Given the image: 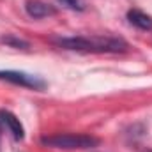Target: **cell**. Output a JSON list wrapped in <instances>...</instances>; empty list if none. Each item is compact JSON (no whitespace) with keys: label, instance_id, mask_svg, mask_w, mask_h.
I'll use <instances>...</instances> for the list:
<instances>
[{"label":"cell","instance_id":"6da1fadb","mask_svg":"<svg viewBox=\"0 0 152 152\" xmlns=\"http://www.w3.org/2000/svg\"><path fill=\"white\" fill-rule=\"evenodd\" d=\"M55 42L66 50L75 51H90V53H122L129 46L120 37H104V36H94V37H60L55 39Z\"/></svg>","mask_w":152,"mask_h":152},{"label":"cell","instance_id":"7a4b0ae2","mask_svg":"<svg viewBox=\"0 0 152 152\" xmlns=\"http://www.w3.org/2000/svg\"><path fill=\"white\" fill-rule=\"evenodd\" d=\"M41 143L46 147L55 149H94L99 145V140L90 134H80V133H60L53 136H42Z\"/></svg>","mask_w":152,"mask_h":152},{"label":"cell","instance_id":"3957f363","mask_svg":"<svg viewBox=\"0 0 152 152\" xmlns=\"http://www.w3.org/2000/svg\"><path fill=\"white\" fill-rule=\"evenodd\" d=\"M0 80L4 81H9L12 85H20V87H25V88H32V90H42L46 87V81L41 80L39 76L28 75V73H23V71H0Z\"/></svg>","mask_w":152,"mask_h":152},{"label":"cell","instance_id":"277c9868","mask_svg":"<svg viewBox=\"0 0 152 152\" xmlns=\"http://www.w3.org/2000/svg\"><path fill=\"white\" fill-rule=\"evenodd\" d=\"M25 11L30 18L34 20H41V18H48L53 16L57 12V9L51 4H46L42 0H27L25 2Z\"/></svg>","mask_w":152,"mask_h":152},{"label":"cell","instance_id":"5b68a950","mask_svg":"<svg viewBox=\"0 0 152 152\" xmlns=\"http://www.w3.org/2000/svg\"><path fill=\"white\" fill-rule=\"evenodd\" d=\"M0 122L9 129V133L14 136V140H23L25 138V129H23L20 118L14 113H11L7 110H0Z\"/></svg>","mask_w":152,"mask_h":152},{"label":"cell","instance_id":"8992f818","mask_svg":"<svg viewBox=\"0 0 152 152\" xmlns=\"http://www.w3.org/2000/svg\"><path fill=\"white\" fill-rule=\"evenodd\" d=\"M127 20L131 25H134L140 30H152V16L145 14L143 11H138V9L127 11Z\"/></svg>","mask_w":152,"mask_h":152},{"label":"cell","instance_id":"52a82bcc","mask_svg":"<svg viewBox=\"0 0 152 152\" xmlns=\"http://www.w3.org/2000/svg\"><path fill=\"white\" fill-rule=\"evenodd\" d=\"M58 2L71 11H83L85 9V0H58Z\"/></svg>","mask_w":152,"mask_h":152},{"label":"cell","instance_id":"ba28073f","mask_svg":"<svg viewBox=\"0 0 152 152\" xmlns=\"http://www.w3.org/2000/svg\"><path fill=\"white\" fill-rule=\"evenodd\" d=\"M2 41L5 42V44H9V46H12V48H28V42H25V41H21V39L14 37V36H7V37H2Z\"/></svg>","mask_w":152,"mask_h":152},{"label":"cell","instance_id":"9c48e42d","mask_svg":"<svg viewBox=\"0 0 152 152\" xmlns=\"http://www.w3.org/2000/svg\"><path fill=\"white\" fill-rule=\"evenodd\" d=\"M0 124H2V122H0ZM0 138H2V126H0Z\"/></svg>","mask_w":152,"mask_h":152}]
</instances>
